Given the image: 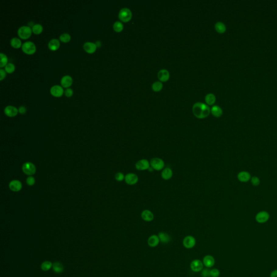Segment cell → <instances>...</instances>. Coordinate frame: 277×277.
Returning a JSON list of instances; mask_svg holds the SVG:
<instances>
[{"label": "cell", "mask_w": 277, "mask_h": 277, "mask_svg": "<svg viewBox=\"0 0 277 277\" xmlns=\"http://www.w3.org/2000/svg\"><path fill=\"white\" fill-rule=\"evenodd\" d=\"M150 167V163L147 159H141L135 163V168L138 170H145Z\"/></svg>", "instance_id": "ba28073f"}, {"label": "cell", "mask_w": 277, "mask_h": 277, "mask_svg": "<svg viewBox=\"0 0 277 277\" xmlns=\"http://www.w3.org/2000/svg\"><path fill=\"white\" fill-rule=\"evenodd\" d=\"M15 65L12 63H7V65L5 66V71L8 73H12L15 71Z\"/></svg>", "instance_id": "e575fe53"}, {"label": "cell", "mask_w": 277, "mask_h": 277, "mask_svg": "<svg viewBox=\"0 0 277 277\" xmlns=\"http://www.w3.org/2000/svg\"><path fill=\"white\" fill-rule=\"evenodd\" d=\"M73 89H71L70 88H68L66 89V90H65V94L67 97H71L73 95Z\"/></svg>", "instance_id": "b9f144b4"}, {"label": "cell", "mask_w": 277, "mask_h": 277, "mask_svg": "<svg viewBox=\"0 0 277 277\" xmlns=\"http://www.w3.org/2000/svg\"><path fill=\"white\" fill-rule=\"evenodd\" d=\"M22 170L27 175H33L36 172V167L33 163L27 162L23 165Z\"/></svg>", "instance_id": "52a82bcc"}, {"label": "cell", "mask_w": 277, "mask_h": 277, "mask_svg": "<svg viewBox=\"0 0 277 277\" xmlns=\"http://www.w3.org/2000/svg\"><path fill=\"white\" fill-rule=\"evenodd\" d=\"M132 17L131 11L127 8H124L120 10L119 13V17L120 19L123 22H127L129 21Z\"/></svg>", "instance_id": "277c9868"}, {"label": "cell", "mask_w": 277, "mask_h": 277, "mask_svg": "<svg viewBox=\"0 0 277 277\" xmlns=\"http://www.w3.org/2000/svg\"><path fill=\"white\" fill-rule=\"evenodd\" d=\"M60 46V44L58 39H52L49 42L48 48L51 51H56L59 48Z\"/></svg>", "instance_id": "603a6c76"}, {"label": "cell", "mask_w": 277, "mask_h": 277, "mask_svg": "<svg viewBox=\"0 0 277 277\" xmlns=\"http://www.w3.org/2000/svg\"><path fill=\"white\" fill-rule=\"evenodd\" d=\"M158 76L159 79L163 82H165L169 79L170 74L166 69H161L158 72Z\"/></svg>", "instance_id": "ffe728a7"}, {"label": "cell", "mask_w": 277, "mask_h": 277, "mask_svg": "<svg viewBox=\"0 0 277 277\" xmlns=\"http://www.w3.org/2000/svg\"><path fill=\"white\" fill-rule=\"evenodd\" d=\"M251 182L252 185L254 186H258L260 185V179L258 177L253 176L251 179Z\"/></svg>", "instance_id": "d590c367"}, {"label": "cell", "mask_w": 277, "mask_h": 277, "mask_svg": "<svg viewBox=\"0 0 277 277\" xmlns=\"http://www.w3.org/2000/svg\"><path fill=\"white\" fill-rule=\"evenodd\" d=\"M160 241L163 243L167 244L170 241V236L165 232H160L158 234Z\"/></svg>", "instance_id": "d4e9b609"}, {"label": "cell", "mask_w": 277, "mask_h": 277, "mask_svg": "<svg viewBox=\"0 0 277 277\" xmlns=\"http://www.w3.org/2000/svg\"><path fill=\"white\" fill-rule=\"evenodd\" d=\"M124 180L127 185H134L138 182V177L134 173H128L125 176Z\"/></svg>", "instance_id": "9c48e42d"}, {"label": "cell", "mask_w": 277, "mask_h": 277, "mask_svg": "<svg viewBox=\"0 0 277 277\" xmlns=\"http://www.w3.org/2000/svg\"><path fill=\"white\" fill-rule=\"evenodd\" d=\"M212 114L216 117H219L222 116L223 114V111L220 107L218 106H214L211 109Z\"/></svg>", "instance_id": "cb8c5ba5"}, {"label": "cell", "mask_w": 277, "mask_h": 277, "mask_svg": "<svg viewBox=\"0 0 277 277\" xmlns=\"http://www.w3.org/2000/svg\"><path fill=\"white\" fill-rule=\"evenodd\" d=\"M215 264V259L212 255H206L203 259V264L207 268H212Z\"/></svg>", "instance_id": "ac0fdd59"}, {"label": "cell", "mask_w": 277, "mask_h": 277, "mask_svg": "<svg viewBox=\"0 0 277 277\" xmlns=\"http://www.w3.org/2000/svg\"><path fill=\"white\" fill-rule=\"evenodd\" d=\"M210 271L208 268H205L202 271L201 275L202 277H209L211 276L210 275Z\"/></svg>", "instance_id": "ab89813d"}, {"label": "cell", "mask_w": 277, "mask_h": 277, "mask_svg": "<svg viewBox=\"0 0 277 277\" xmlns=\"http://www.w3.org/2000/svg\"><path fill=\"white\" fill-rule=\"evenodd\" d=\"M270 277H277V270L273 271L270 274Z\"/></svg>", "instance_id": "f6af8a7d"}, {"label": "cell", "mask_w": 277, "mask_h": 277, "mask_svg": "<svg viewBox=\"0 0 277 277\" xmlns=\"http://www.w3.org/2000/svg\"><path fill=\"white\" fill-rule=\"evenodd\" d=\"M43 30V27L41 24L37 23V24H34L33 26L32 27V32L34 33V34H39L41 33Z\"/></svg>", "instance_id": "f1b7e54d"}, {"label": "cell", "mask_w": 277, "mask_h": 277, "mask_svg": "<svg viewBox=\"0 0 277 277\" xmlns=\"http://www.w3.org/2000/svg\"><path fill=\"white\" fill-rule=\"evenodd\" d=\"M32 32V29L30 28V27L26 26H23L22 27H19L17 31V33L19 37H21V39H27L31 36Z\"/></svg>", "instance_id": "3957f363"}, {"label": "cell", "mask_w": 277, "mask_h": 277, "mask_svg": "<svg viewBox=\"0 0 277 277\" xmlns=\"http://www.w3.org/2000/svg\"><path fill=\"white\" fill-rule=\"evenodd\" d=\"M53 270L56 273H61L63 271V265L61 264V263L56 262L53 264Z\"/></svg>", "instance_id": "f546056e"}, {"label": "cell", "mask_w": 277, "mask_h": 277, "mask_svg": "<svg viewBox=\"0 0 277 277\" xmlns=\"http://www.w3.org/2000/svg\"><path fill=\"white\" fill-rule=\"evenodd\" d=\"M173 171L170 168L166 167L161 172V177L163 180H168L173 177Z\"/></svg>", "instance_id": "d6986e66"}, {"label": "cell", "mask_w": 277, "mask_h": 277, "mask_svg": "<svg viewBox=\"0 0 277 277\" xmlns=\"http://www.w3.org/2000/svg\"><path fill=\"white\" fill-rule=\"evenodd\" d=\"M26 182H27V184L29 186H33L35 184V180L33 177H29L27 178Z\"/></svg>", "instance_id": "60d3db41"}, {"label": "cell", "mask_w": 277, "mask_h": 277, "mask_svg": "<svg viewBox=\"0 0 277 277\" xmlns=\"http://www.w3.org/2000/svg\"><path fill=\"white\" fill-rule=\"evenodd\" d=\"M51 266H52V264L51 262L47 261L42 263L41 265L42 270L46 271L49 270L51 268Z\"/></svg>", "instance_id": "8d00e7d4"}, {"label": "cell", "mask_w": 277, "mask_h": 277, "mask_svg": "<svg viewBox=\"0 0 277 277\" xmlns=\"http://www.w3.org/2000/svg\"><path fill=\"white\" fill-rule=\"evenodd\" d=\"M124 175L123 173L121 172L117 173L115 175V179L117 181H122L124 179Z\"/></svg>", "instance_id": "f35d334b"}, {"label": "cell", "mask_w": 277, "mask_h": 277, "mask_svg": "<svg viewBox=\"0 0 277 277\" xmlns=\"http://www.w3.org/2000/svg\"><path fill=\"white\" fill-rule=\"evenodd\" d=\"M195 245V239L193 236H188L186 237L183 240V245L185 248L190 249Z\"/></svg>", "instance_id": "30bf717a"}, {"label": "cell", "mask_w": 277, "mask_h": 277, "mask_svg": "<svg viewBox=\"0 0 277 277\" xmlns=\"http://www.w3.org/2000/svg\"><path fill=\"white\" fill-rule=\"evenodd\" d=\"M1 63H0V67L2 68L3 67L7 65L8 62L7 56L5 55V54L1 53Z\"/></svg>", "instance_id": "d6a6232c"}, {"label": "cell", "mask_w": 277, "mask_h": 277, "mask_svg": "<svg viewBox=\"0 0 277 277\" xmlns=\"http://www.w3.org/2000/svg\"><path fill=\"white\" fill-rule=\"evenodd\" d=\"M71 35L68 33H63L60 36V40L63 42H68L71 40Z\"/></svg>", "instance_id": "836d02e7"}, {"label": "cell", "mask_w": 277, "mask_h": 277, "mask_svg": "<svg viewBox=\"0 0 277 277\" xmlns=\"http://www.w3.org/2000/svg\"><path fill=\"white\" fill-rule=\"evenodd\" d=\"M163 85L162 83L159 81H156L152 85V89L155 92H159L163 88Z\"/></svg>", "instance_id": "1f68e13d"}, {"label": "cell", "mask_w": 277, "mask_h": 277, "mask_svg": "<svg viewBox=\"0 0 277 277\" xmlns=\"http://www.w3.org/2000/svg\"><path fill=\"white\" fill-rule=\"evenodd\" d=\"M251 175L250 173L247 171H241L239 173L237 178L239 181L241 182H247L251 180Z\"/></svg>", "instance_id": "8fae6325"}, {"label": "cell", "mask_w": 277, "mask_h": 277, "mask_svg": "<svg viewBox=\"0 0 277 277\" xmlns=\"http://www.w3.org/2000/svg\"><path fill=\"white\" fill-rule=\"evenodd\" d=\"M160 239L159 237L156 235L151 236L148 239V244L151 247H154L159 244Z\"/></svg>", "instance_id": "7402d4cb"}, {"label": "cell", "mask_w": 277, "mask_h": 277, "mask_svg": "<svg viewBox=\"0 0 277 277\" xmlns=\"http://www.w3.org/2000/svg\"><path fill=\"white\" fill-rule=\"evenodd\" d=\"M215 28L219 33H224L226 30V26L222 22H216L215 24Z\"/></svg>", "instance_id": "484cf974"}, {"label": "cell", "mask_w": 277, "mask_h": 277, "mask_svg": "<svg viewBox=\"0 0 277 277\" xmlns=\"http://www.w3.org/2000/svg\"><path fill=\"white\" fill-rule=\"evenodd\" d=\"M216 98L215 95L212 94V93H209L205 97V101L207 104L209 105H213L216 102Z\"/></svg>", "instance_id": "4316f807"}, {"label": "cell", "mask_w": 277, "mask_h": 277, "mask_svg": "<svg viewBox=\"0 0 277 277\" xmlns=\"http://www.w3.org/2000/svg\"><path fill=\"white\" fill-rule=\"evenodd\" d=\"M96 44L91 42H87L83 44V48L88 53H93L96 51Z\"/></svg>", "instance_id": "e0dca14e"}, {"label": "cell", "mask_w": 277, "mask_h": 277, "mask_svg": "<svg viewBox=\"0 0 277 277\" xmlns=\"http://www.w3.org/2000/svg\"><path fill=\"white\" fill-rule=\"evenodd\" d=\"M10 189L14 192H19L22 188V184L19 180H12L10 182Z\"/></svg>", "instance_id": "2e32d148"}, {"label": "cell", "mask_w": 277, "mask_h": 277, "mask_svg": "<svg viewBox=\"0 0 277 277\" xmlns=\"http://www.w3.org/2000/svg\"><path fill=\"white\" fill-rule=\"evenodd\" d=\"M27 111V110H26V108L24 107V106H21L19 107V113L22 114H24Z\"/></svg>", "instance_id": "ee69618b"}, {"label": "cell", "mask_w": 277, "mask_h": 277, "mask_svg": "<svg viewBox=\"0 0 277 277\" xmlns=\"http://www.w3.org/2000/svg\"><path fill=\"white\" fill-rule=\"evenodd\" d=\"M22 51L27 54H32L36 51V46L32 41H26L22 44Z\"/></svg>", "instance_id": "5b68a950"}, {"label": "cell", "mask_w": 277, "mask_h": 277, "mask_svg": "<svg viewBox=\"0 0 277 277\" xmlns=\"http://www.w3.org/2000/svg\"><path fill=\"white\" fill-rule=\"evenodd\" d=\"M209 106L202 102H197L193 106V113L197 118L204 119L210 114Z\"/></svg>", "instance_id": "6da1fadb"}, {"label": "cell", "mask_w": 277, "mask_h": 277, "mask_svg": "<svg viewBox=\"0 0 277 277\" xmlns=\"http://www.w3.org/2000/svg\"><path fill=\"white\" fill-rule=\"evenodd\" d=\"M0 80H3L4 78L6 76V73H5V71L3 69H0Z\"/></svg>", "instance_id": "7bdbcfd3"}, {"label": "cell", "mask_w": 277, "mask_h": 277, "mask_svg": "<svg viewBox=\"0 0 277 277\" xmlns=\"http://www.w3.org/2000/svg\"><path fill=\"white\" fill-rule=\"evenodd\" d=\"M150 166L154 170H161L165 167V163L160 158H152L150 161Z\"/></svg>", "instance_id": "7a4b0ae2"}, {"label": "cell", "mask_w": 277, "mask_h": 277, "mask_svg": "<svg viewBox=\"0 0 277 277\" xmlns=\"http://www.w3.org/2000/svg\"><path fill=\"white\" fill-rule=\"evenodd\" d=\"M10 44L15 48H19L22 45V42L20 39H18L17 37H14L11 40Z\"/></svg>", "instance_id": "83f0119b"}, {"label": "cell", "mask_w": 277, "mask_h": 277, "mask_svg": "<svg viewBox=\"0 0 277 277\" xmlns=\"http://www.w3.org/2000/svg\"><path fill=\"white\" fill-rule=\"evenodd\" d=\"M220 271L216 268H214L210 271V275L212 277H218L220 275Z\"/></svg>", "instance_id": "74e56055"}, {"label": "cell", "mask_w": 277, "mask_h": 277, "mask_svg": "<svg viewBox=\"0 0 277 277\" xmlns=\"http://www.w3.org/2000/svg\"><path fill=\"white\" fill-rule=\"evenodd\" d=\"M113 29L115 32H121L124 29L123 24L120 21H116L113 24Z\"/></svg>", "instance_id": "4dcf8cb0"}, {"label": "cell", "mask_w": 277, "mask_h": 277, "mask_svg": "<svg viewBox=\"0 0 277 277\" xmlns=\"http://www.w3.org/2000/svg\"><path fill=\"white\" fill-rule=\"evenodd\" d=\"M64 90L63 88L59 85H55L51 88V95L56 97H60L63 95Z\"/></svg>", "instance_id": "4fadbf2b"}, {"label": "cell", "mask_w": 277, "mask_h": 277, "mask_svg": "<svg viewBox=\"0 0 277 277\" xmlns=\"http://www.w3.org/2000/svg\"><path fill=\"white\" fill-rule=\"evenodd\" d=\"M270 217V214L268 212L263 211L258 212L255 216V220L259 224H264L268 221Z\"/></svg>", "instance_id": "8992f818"}, {"label": "cell", "mask_w": 277, "mask_h": 277, "mask_svg": "<svg viewBox=\"0 0 277 277\" xmlns=\"http://www.w3.org/2000/svg\"><path fill=\"white\" fill-rule=\"evenodd\" d=\"M191 268L194 272H200L203 268V263L198 259L193 260L191 264Z\"/></svg>", "instance_id": "7c38bea8"}, {"label": "cell", "mask_w": 277, "mask_h": 277, "mask_svg": "<svg viewBox=\"0 0 277 277\" xmlns=\"http://www.w3.org/2000/svg\"><path fill=\"white\" fill-rule=\"evenodd\" d=\"M5 113L9 117H14L16 116L18 113L19 110L16 107L12 106H8L5 108Z\"/></svg>", "instance_id": "5bb4252c"}, {"label": "cell", "mask_w": 277, "mask_h": 277, "mask_svg": "<svg viewBox=\"0 0 277 277\" xmlns=\"http://www.w3.org/2000/svg\"><path fill=\"white\" fill-rule=\"evenodd\" d=\"M141 216L143 220L147 221V222L152 221L154 218L153 213L151 211L148 210V209L144 210L142 212Z\"/></svg>", "instance_id": "9a60e30c"}, {"label": "cell", "mask_w": 277, "mask_h": 277, "mask_svg": "<svg viewBox=\"0 0 277 277\" xmlns=\"http://www.w3.org/2000/svg\"><path fill=\"white\" fill-rule=\"evenodd\" d=\"M72 83H73V79H72V78L71 76H64L61 79V85L63 87H69V86H71L72 85Z\"/></svg>", "instance_id": "44dd1931"}]
</instances>
